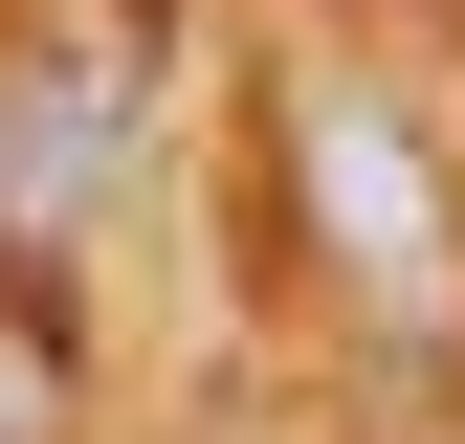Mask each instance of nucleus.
I'll return each mask as SVG.
<instances>
[{
  "label": "nucleus",
  "mask_w": 465,
  "mask_h": 444,
  "mask_svg": "<svg viewBox=\"0 0 465 444\" xmlns=\"http://www.w3.org/2000/svg\"><path fill=\"white\" fill-rule=\"evenodd\" d=\"M266 178H288V245H311L332 311H377V333H443L465 311V156L355 67V45H288L266 67Z\"/></svg>",
  "instance_id": "nucleus-1"
},
{
  "label": "nucleus",
  "mask_w": 465,
  "mask_h": 444,
  "mask_svg": "<svg viewBox=\"0 0 465 444\" xmlns=\"http://www.w3.org/2000/svg\"><path fill=\"white\" fill-rule=\"evenodd\" d=\"M111 156H134V45H111V23L23 45V67H0V267H45V289H67Z\"/></svg>",
  "instance_id": "nucleus-2"
},
{
  "label": "nucleus",
  "mask_w": 465,
  "mask_h": 444,
  "mask_svg": "<svg viewBox=\"0 0 465 444\" xmlns=\"http://www.w3.org/2000/svg\"><path fill=\"white\" fill-rule=\"evenodd\" d=\"M0 444H67V289L0 267Z\"/></svg>",
  "instance_id": "nucleus-3"
}]
</instances>
